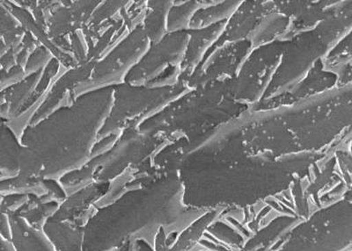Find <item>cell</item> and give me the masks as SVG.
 <instances>
[{
	"instance_id": "6da1fadb",
	"label": "cell",
	"mask_w": 352,
	"mask_h": 251,
	"mask_svg": "<svg viewBox=\"0 0 352 251\" xmlns=\"http://www.w3.org/2000/svg\"><path fill=\"white\" fill-rule=\"evenodd\" d=\"M11 241L17 251H56L43 230L27 224L16 215L9 216Z\"/></svg>"
},
{
	"instance_id": "7a4b0ae2",
	"label": "cell",
	"mask_w": 352,
	"mask_h": 251,
	"mask_svg": "<svg viewBox=\"0 0 352 251\" xmlns=\"http://www.w3.org/2000/svg\"><path fill=\"white\" fill-rule=\"evenodd\" d=\"M43 231L56 251H83V228L48 219Z\"/></svg>"
}]
</instances>
